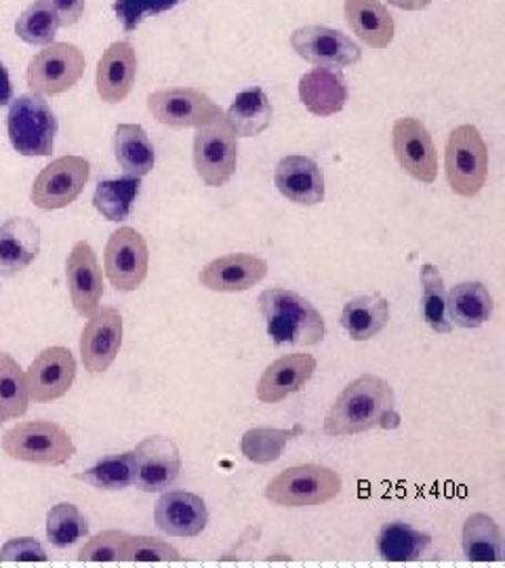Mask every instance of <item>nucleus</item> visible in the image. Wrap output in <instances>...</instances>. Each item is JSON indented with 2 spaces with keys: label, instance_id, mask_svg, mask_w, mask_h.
Returning a JSON list of instances; mask_svg holds the SVG:
<instances>
[{
  "label": "nucleus",
  "instance_id": "1",
  "mask_svg": "<svg viewBox=\"0 0 505 568\" xmlns=\"http://www.w3.org/2000/svg\"><path fill=\"white\" fill-rule=\"evenodd\" d=\"M401 422L394 387L380 375L364 373L344 387L326 413L324 434L347 438L371 429H396Z\"/></svg>",
  "mask_w": 505,
  "mask_h": 568
},
{
  "label": "nucleus",
  "instance_id": "2",
  "mask_svg": "<svg viewBox=\"0 0 505 568\" xmlns=\"http://www.w3.org/2000/svg\"><path fill=\"white\" fill-rule=\"evenodd\" d=\"M265 331L276 347L319 345L326 335V323L316 305L283 286L265 288L257 297Z\"/></svg>",
  "mask_w": 505,
  "mask_h": 568
},
{
  "label": "nucleus",
  "instance_id": "3",
  "mask_svg": "<svg viewBox=\"0 0 505 568\" xmlns=\"http://www.w3.org/2000/svg\"><path fill=\"white\" fill-rule=\"evenodd\" d=\"M344 490L342 476L319 464L286 467L276 474L267 487L265 499L281 508H316L333 501Z\"/></svg>",
  "mask_w": 505,
  "mask_h": 568
},
{
  "label": "nucleus",
  "instance_id": "4",
  "mask_svg": "<svg viewBox=\"0 0 505 568\" xmlns=\"http://www.w3.org/2000/svg\"><path fill=\"white\" fill-rule=\"evenodd\" d=\"M7 457L37 466H63L77 455L70 434L55 422H23L11 427L2 438Z\"/></svg>",
  "mask_w": 505,
  "mask_h": 568
},
{
  "label": "nucleus",
  "instance_id": "5",
  "mask_svg": "<svg viewBox=\"0 0 505 568\" xmlns=\"http://www.w3.org/2000/svg\"><path fill=\"white\" fill-rule=\"evenodd\" d=\"M445 171L448 187L462 199H474L485 187L488 178V150L485 138L474 124H459L448 135Z\"/></svg>",
  "mask_w": 505,
  "mask_h": 568
},
{
  "label": "nucleus",
  "instance_id": "6",
  "mask_svg": "<svg viewBox=\"0 0 505 568\" xmlns=\"http://www.w3.org/2000/svg\"><path fill=\"white\" fill-rule=\"evenodd\" d=\"M7 129L11 145L21 156H51L60 124L42 95L26 93L11 100Z\"/></svg>",
  "mask_w": 505,
  "mask_h": 568
},
{
  "label": "nucleus",
  "instance_id": "7",
  "mask_svg": "<svg viewBox=\"0 0 505 568\" xmlns=\"http://www.w3.org/2000/svg\"><path fill=\"white\" fill-rule=\"evenodd\" d=\"M87 70L84 53L70 42H51L28 63L26 81L32 93L61 95L74 89Z\"/></svg>",
  "mask_w": 505,
  "mask_h": 568
},
{
  "label": "nucleus",
  "instance_id": "8",
  "mask_svg": "<svg viewBox=\"0 0 505 568\" xmlns=\"http://www.w3.org/2000/svg\"><path fill=\"white\" fill-rule=\"evenodd\" d=\"M192 156L194 169L204 185L222 187L232 180L239 164V138L223 116L199 126Z\"/></svg>",
  "mask_w": 505,
  "mask_h": 568
},
{
  "label": "nucleus",
  "instance_id": "9",
  "mask_svg": "<svg viewBox=\"0 0 505 568\" xmlns=\"http://www.w3.org/2000/svg\"><path fill=\"white\" fill-rule=\"evenodd\" d=\"M152 119L164 126H204L223 116V110L206 93L194 87H166L148 95Z\"/></svg>",
  "mask_w": 505,
  "mask_h": 568
},
{
  "label": "nucleus",
  "instance_id": "10",
  "mask_svg": "<svg viewBox=\"0 0 505 568\" xmlns=\"http://www.w3.org/2000/svg\"><path fill=\"white\" fill-rule=\"evenodd\" d=\"M103 270L117 291L131 293L142 286L150 270V248L135 227H119L105 244Z\"/></svg>",
  "mask_w": 505,
  "mask_h": 568
},
{
  "label": "nucleus",
  "instance_id": "11",
  "mask_svg": "<svg viewBox=\"0 0 505 568\" xmlns=\"http://www.w3.org/2000/svg\"><path fill=\"white\" fill-rule=\"evenodd\" d=\"M91 178V164L82 156H61L47 164L34 180L30 201L42 211L65 209L74 203Z\"/></svg>",
  "mask_w": 505,
  "mask_h": 568
},
{
  "label": "nucleus",
  "instance_id": "12",
  "mask_svg": "<svg viewBox=\"0 0 505 568\" xmlns=\"http://www.w3.org/2000/svg\"><path fill=\"white\" fill-rule=\"evenodd\" d=\"M394 156L406 175L415 182L432 185L438 178L436 145L424 122L413 116H404L394 122L392 131Z\"/></svg>",
  "mask_w": 505,
  "mask_h": 568
},
{
  "label": "nucleus",
  "instance_id": "13",
  "mask_svg": "<svg viewBox=\"0 0 505 568\" xmlns=\"http://www.w3.org/2000/svg\"><path fill=\"white\" fill-rule=\"evenodd\" d=\"M291 47L316 68H350L363 60V49L344 32L326 26H303L291 34Z\"/></svg>",
  "mask_w": 505,
  "mask_h": 568
},
{
  "label": "nucleus",
  "instance_id": "14",
  "mask_svg": "<svg viewBox=\"0 0 505 568\" xmlns=\"http://www.w3.org/2000/svg\"><path fill=\"white\" fill-rule=\"evenodd\" d=\"M133 464V485L143 493H162L178 483L182 471V455L171 438L152 436L135 447Z\"/></svg>",
  "mask_w": 505,
  "mask_h": 568
},
{
  "label": "nucleus",
  "instance_id": "15",
  "mask_svg": "<svg viewBox=\"0 0 505 568\" xmlns=\"http://www.w3.org/2000/svg\"><path fill=\"white\" fill-rule=\"evenodd\" d=\"M77 379V361L68 347H47L26 373L30 400L51 403L65 396Z\"/></svg>",
  "mask_w": 505,
  "mask_h": 568
},
{
  "label": "nucleus",
  "instance_id": "16",
  "mask_svg": "<svg viewBox=\"0 0 505 568\" xmlns=\"http://www.w3.org/2000/svg\"><path fill=\"white\" fill-rule=\"evenodd\" d=\"M122 347V316L117 307H101L82 328L81 358L91 375L114 365Z\"/></svg>",
  "mask_w": 505,
  "mask_h": 568
},
{
  "label": "nucleus",
  "instance_id": "17",
  "mask_svg": "<svg viewBox=\"0 0 505 568\" xmlns=\"http://www.w3.org/2000/svg\"><path fill=\"white\" fill-rule=\"evenodd\" d=\"M65 278L74 310L87 318L93 316L103 297V276L98 255L87 241H79L72 246L65 262Z\"/></svg>",
  "mask_w": 505,
  "mask_h": 568
},
{
  "label": "nucleus",
  "instance_id": "18",
  "mask_svg": "<svg viewBox=\"0 0 505 568\" xmlns=\"http://www.w3.org/2000/svg\"><path fill=\"white\" fill-rule=\"evenodd\" d=\"M270 265L251 253H230L204 265L199 274L204 288L213 293H243L262 283Z\"/></svg>",
  "mask_w": 505,
  "mask_h": 568
},
{
  "label": "nucleus",
  "instance_id": "19",
  "mask_svg": "<svg viewBox=\"0 0 505 568\" xmlns=\"http://www.w3.org/2000/svg\"><path fill=\"white\" fill-rule=\"evenodd\" d=\"M316 366V358L305 352L281 356L263 371L255 387L257 400L265 405L283 403L289 396L303 389V386L314 377Z\"/></svg>",
  "mask_w": 505,
  "mask_h": 568
},
{
  "label": "nucleus",
  "instance_id": "20",
  "mask_svg": "<svg viewBox=\"0 0 505 568\" xmlns=\"http://www.w3.org/2000/svg\"><path fill=\"white\" fill-rule=\"evenodd\" d=\"M154 523L169 537H199L209 525V509L201 495L169 490L156 501Z\"/></svg>",
  "mask_w": 505,
  "mask_h": 568
},
{
  "label": "nucleus",
  "instance_id": "21",
  "mask_svg": "<svg viewBox=\"0 0 505 568\" xmlns=\"http://www.w3.org/2000/svg\"><path fill=\"white\" fill-rule=\"evenodd\" d=\"M274 183L289 203L316 206L324 201V175L310 156H284L274 169Z\"/></svg>",
  "mask_w": 505,
  "mask_h": 568
},
{
  "label": "nucleus",
  "instance_id": "22",
  "mask_svg": "<svg viewBox=\"0 0 505 568\" xmlns=\"http://www.w3.org/2000/svg\"><path fill=\"white\" fill-rule=\"evenodd\" d=\"M138 77V53L135 49L127 41L114 42L110 44L100 63H98V77H95V87H98V95L101 102L122 103Z\"/></svg>",
  "mask_w": 505,
  "mask_h": 568
},
{
  "label": "nucleus",
  "instance_id": "23",
  "mask_svg": "<svg viewBox=\"0 0 505 568\" xmlns=\"http://www.w3.org/2000/svg\"><path fill=\"white\" fill-rule=\"evenodd\" d=\"M41 253V227L28 217H13L0 225V276H16L37 262Z\"/></svg>",
  "mask_w": 505,
  "mask_h": 568
},
{
  "label": "nucleus",
  "instance_id": "24",
  "mask_svg": "<svg viewBox=\"0 0 505 568\" xmlns=\"http://www.w3.org/2000/svg\"><path fill=\"white\" fill-rule=\"evenodd\" d=\"M350 98L344 74L335 68H314L300 79V100L314 116L340 114Z\"/></svg>",
  "mask_w": 505,
  "mask_h": 568
},
{
  "label": "nucleus",
  "instance_id": "25",
  "mask_svg": "<svg viewBox=\"0 0 505 568\" xmlns=\"http://www.w3.org/2000/svg\"><path fill=\"white\" fill-rule=\"evenodd\" d=\"M344 18L350 30L375 51L387 49L394 41V18L382 0H345Z\"/></svg>",
  "mask_w": 505,
  "mask_h": 568
},
{
  "label": "nucleus",
  "instance_id": "26",
  "mask_svg": "<svg viewBox=\"0 0 505 568\" xmlns=\"http://www.w3.org/2000/svg\"><path fill=\"white\" fill-rule=\"evenodd\" d=\"M495 302L485 284L478 281L455 284L446 293V314L451 325L481 328L493 318Z\"/></svg>",
  "mask_w": 505,
  "mask_h": 568
},
{
  "label": "nucleus",
  "instance_id": "27",
  "mask_svg": "<svg viewBox=\"0 0 505 568\" xmlns=\"http://www.w3.org/2000/svg\"><path fill=\"white\" fill-rule=\"evenodd\" d=\"M390 323V302L382 293L354 297L344 305L340 325L344 326L352 342H371Z\"/></svg>",
  "mask_w": 505,
  "mask_h": 568
},
{
  "label": "nucleus",
  "instance_id": "28",
  "mask_svg": "<svg viewBox=\"0 0 505 568\" xmlns=\"http://www.w3.org/2000/svg\"><path fill=\"white\" fill-rule=\"evenodd\" d=\"M274 116L272 102L262 87H249L241 91L223 114L236 138H257L270 126Z\"/></svg>",
  "mask_w": 505,
  "mask_h": 568
},
{
  "label": "nucleus",
  "instance_id": "29",
  "mask_svg": "<svg viewBox=\"0 0 505 568\" xmlns=\"http://www.w3.org/2000/svg\"><path fill=\"white\" fill-rule=\"evenodd\" d=\"M462 548L472 562H502L504 560V532L485 511L465 518Z\"/></svg>",
  "mask_w": 505,
  "mask_h": 568
},
{
  "label": "nucleus",
  "instance_id": "30",
  "mask_svg": "<svg viewBox=\"0 0 505 568\" xmlns=\"http://www.w3.org/2000/svg\"><path fill=\"white\" fill-rule=\"evenodd\" d=\"M114 156L124 175L145 178L152 173L156 154L148 133L140 124H119L114 131Z\"/></svg>",
  "mask_w": 505,
  "mask_h": 568
},
{
  "label": "nucleus",
  "instance_id": "31",
  "mask_svg": "<svg viewBox=\"0 0 505 568\" xmlns=\"http://www.w3.org/2000/svg\"><path fill=\"white\" fill-rule=\"evenodd\" d=\"M430 535L408 523H387L377 535V554L387 562L420 560L430 548Z\"/></svg>",
  "mask_w": 505,
  "mask_h": 568
},
{
  "label": "nucleus",
  "instance_id": "32",
  "mask_svg": "<svg viewBox=\"0 0 505 568\" xmlns=\"http://www.w3.org/2000/svg\"><path fill=\"white\" fill-rule=\"evenodd\" d=\"M140 192H142V178L124 175L114 180H103L95 187L93 206L108 222L121 224L129 220Z\"/></svg>",
  "mask_w": 505,
  "mask_h": 568
},
{
  "label": "nucleus",
  "instance_id": "33",
  "mask_svg": "<svg viewBox=\"0 0 505 568\" xmlns=\"http://www.w3.org/2000/svg\"><path fill=\"white\" fill-rule=\"evenodd\" d=\"M303 427L293 426L291 429L279 427H251L243 434L241 450L251 464L267 466L283 457V450L293 438L302 436Z\"/></svg>",
  "mask_w": 505,
  "mask_h": 568
},
{
  "label": "nucleus",
  "instance_id": "34",
  "mask_svg": "<svg viewBox=\"0 0 505 568\" xmlns=\"http://www.w3.org/2000/svg\"><path fill=\"white\" fill-rule=\"evenodd\" d=\"M30 394L26 373L11 354H0V419L11 422L26 415Z\"/></svg>",
  "mask_w": 505,
  "mask_h": 568
},
{
  "label": "nucleus",
  "instance_id": "35",
  "mask_svg": "<svg viewBox=\"0 0 505 568\" xmlns=\"http://www.w3.org/2000/svg\"><path fill=\"white\" fill-rule=\"evenodd\" d=\"M422 281V314L425 325L438 335H448L453 325L446 314V286L441 270L434 264H424L420 270Z\"/></svg>",
  "mask_w": 505,
  "mask_h": 568
},
{
  "label": "nucleus",
  "instance_id": "36",
  "mask_svg": "<svg viewBox=\"0 0 505 568\" xmlns=\"http://www.w3.org/2000/svg\"><path fill=\"white\" fill-rule=\"evenodd\" d=\"M84 485H91L100 490H124L133 487L135 478V464H133V450H127L121 455H110L98 462L95 466L84 469L74 476Z\"/></svg>",
  "mask_w": 505,
  "mask_h": 568
},
{
  "label": "nucleus",
  "instance_id": "37",
  "mask_svg": "<svg viewBox=\"0 0 505 568\" xmlns=\"http://www.w3.org/2000/svg\"><path fill=\"white\" fill-rule=\"evenodd\" d=\"M89 535V520L74 504H58L47 511V539L58 549L74 546Z\"/></svg>",
  "mask_w": 505,
  "mask_h": 568
},
{
  "label": "nucleus",
  "instance_id": "38",
  "mask_svg": "<svg viewBox=\"0 0 505 568\" xmlns=\"http://www.w3.org/2000/svg\"><path fill=\"white\" fill-rule=\"evenodd\" d=\"M60 26L58 13L41 0H37L30 7H26L23 13L16 21V34L28 44L47 47V44L55 42Z\"/></svg>",
  "mask_w": 505,
  "mask_h": 568
},
{
  "label": "nucleus",
  "instance_id": "39",
  "mask_svg": "<svg viewBox=\"0 0 505 568\" xmlns=\"http://www.w3.org/2000/svg\"><path fill=\"white\" fill-rule=\"evenodd\" d=\"M183 0H117L114 16L121 21L124 32H133L142 26L148 18H156L175 9Z\"/></svg>",
  "mask_w": 505,
  "mask_h": 568
},
{
  "label": "nucleus",
  "instance_id": "40",
  "mask_svg": "<svg viewBox=\"0 0 505 568\" xmlns=\"http://www.w3.org/2000/svg\"><path fill=\"white\" fill-rule=\"evenodd\" d=\"M122 560L129 562H178L180 549L154 537H129L122 548Z\"/></svg>",
  "mask_w": 505,
  "mask_h": 568
},
{
  "label": "nucleus",
  "instance_id": "41",
  "mask_svg": "<svg viewBox=\"0 0 505 568\" xmlns=\"http://www.w3.org/2000/svg\"><path fill=\"white\" fill-rule=\"evenodd\" d=\"M129 537L131 535L124 530H103L82 546L79 551V560L82 562H119L122 560L124 541Z\"/></svg>",
  "mask_w": 505,
  "mask_h": 568
},
{
  "label": "nucleus",
  "instance_id": "42",
  "mask_svg": "<svg viewBox=\"0 0 505 568\" xmlns=\"http://www.w3.org/2000/svg\"><path fill=\"white\" fill-rule=\"evenodd\" d=\"M0 560L4 562H47L49 556L41 546V541L32 537H20V539H9L0 548Z\"/></svg>",
  "mask_w": 505,
  "mask_h": 568
},
{
  "label": "nucleus",
  "instance_id": "43",
  "mask_svg": "<svg viewBox=\"0 0 505 568\" xmlns=\"http://www.w3.org/2000/svg\"><path fill=\"white\" fill-rule=\"evenodd\" d=\"M41 2L58 13L61 26H74L81 21L87 0H41Z\"/></svg>",
  "mask_w": 505,
  "mask_h": 568
},
{
  "label": "nucleus",
  "instance_id": "44",
  "mask_svg": "<svg viewBox=\"0 0 505 568\" xmlns=\"http://www.w3.org/2000/svg\"><path fill=\"white\" fill-rule=\"evenodd\" d=\"M11 100H13V87L9 79V70L0 61V105H7V103H11Z\"/></svg>",
  "mask_w": 505,
  "mask_h": 568
},
{
  "label": "nucleus",
  "instance_id": "45",
  "mask_svg": "<svg viewBox=\"0 0 505 568\" xmlns=\"http://www.w3.org/2000/svg\"><path fill=\"white\" fill-rule=\"evenodd\" d=\"M387 4L398 7L403 11H424L432 4V0H387Z\"/></svg>",
  "mask_w": 505,
  "mask_h": 568
},
{
  "label": "nucleus",
  "instance_id": "46",
  "mask_svg": "<svg viewBox=\"0 0 505 568\" xmlns=\"http://www.w3.org/2000/svg\"><path fill=\"white\" fill-rule=\"evenodd\" d=\"M0 424H2V419H0Z\"/></svg>",
  "mask_w": 505,
  "mask_h": 568
}]
</instances>
